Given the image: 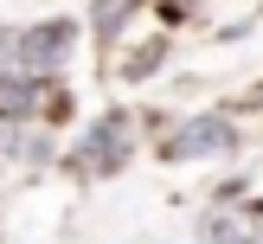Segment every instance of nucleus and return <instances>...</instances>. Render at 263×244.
Returning a JSON list of instances; mask_svg holds the SVG:
<instances>
[{
	"label": "nucleus",
	"mask_w": 263,
	"mask_h": 244,
	"mask_svg": "<svg viewBox=\"0 0 263 244\" xmlns=\"http://www.w3.org/2000/svg\"><path fill=\"white\" fill-rule=\"evenodd\" d=\"M71 39H77V26H71V20H45V26H32V32H20L13 45H20V64H26V77H39V71H58V64L71 58Z\"/></svg>",
	"instance_id": "1"
},
{
	"label": "nucleus",
	"mask_w": 263,
	"mask_h": 244,
	"mask_svg": "<svg viewBox=\"0 0 263 244\" xmlns=\"http://www.w3.org/2000/svg\"><path fill=\"white\" fill-rule=\"evenodd\" d=\"M231 148H238V128H231L225 116H193V122L174 135L180 161H193V154H231Z\"/></svg>",
	"instance_id": "2"
},
{
	"label": "nucleus",
	"mask_w": 263,
	"mask_h": 244,
	"mask_svg": "<svg viewBox=\"0 0 263 244\" xmlns=\"http://www.w3.org/2000/svg\"><path fill=\"white\" fill-rule=\"evenodd\" d=\"M122 154H128V122L122 116H103V122L84 135V167L109 174V167H122Z\"/></svg>",
	"instance_id": "3"
},
{
	"label": "nucleus",
	"mask_w": 263,
	"mask_h": 244,
	"mask_svg": "<svg viewBox=\"0 0 263 244\" xmlns=\"http://www.w3.org/2000/svg\"><path fill=\"white\" fill-rule=\"evenodd\" d=\"M32 109H39V77H0V116L20 122Z\"/></svg>",
	"instance_id": "4"
},
{
	"label": "nucleus",
	"mask_w": 263,
	"mask_h": 244,
	"mask_svg": "<svg viewBox=\"0 0 263 244\" xmlns=\"http://www.w3.org/2000/svg\"><path fill=\"white\" fill-rule=\"evenodd\" d=\"M128 7H135V0H103V7H97V32H103V39H109V32H116V26H122V20H128Z\"/></svg>",
	"instance_id": "5"
},
{
	"label": "nucleus",
	"mask_w": 263,
	"mask_h": 244,
	"mask_svg": "<svg viewBox=\"0 0 263 244\" xmlns=\"http://www.w3.org/2000/svg\"><path fill=\"white\" fill-rule=\"evenodd\" d=\"M13 39H20V32H0V58H7V45H13Z\"/></svg>",
	"instance_id": "6"
}]
</instances>
